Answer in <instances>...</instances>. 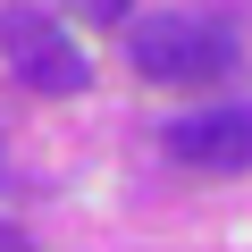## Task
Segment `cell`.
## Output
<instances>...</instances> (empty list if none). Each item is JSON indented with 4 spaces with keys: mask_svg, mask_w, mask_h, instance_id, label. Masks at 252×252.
<instances>
[{
    "mask_svg": "<svg viewBox=\"0 0 252 252\" xmlns=\"http://www.w3.org/2000/svg\"><path fill=\"white\" fill-rule=\"evenodd\" d=\"M126 59H135L152 84H210V76H227L244 59V42H235L227 17L177 9V17H143L135 34H126Z\"/></svg>",
    "mask_w": 252,
    "mask_h": 252,
    "instance_id": "obj_1",
    "label": "cell"
},
{
    "mask_svg": "<svg viewBox=\"0 0 252 252\" xmlns=\"http://www.w3.org/2000/svg\"><path fill=\"white\" fill-rule=\"evenodd\" d=\"M0 51H9V67H17L26 93H84V84H93V59L59 34L42 9H9V17H0Z\"/></svg>",
    "mask_w": 252,
    "mask_h": 252,
    "instance_id": "obj_2",
    "label": "cell"
},
{
    "mask_svg": "<svg viewBox=\"0 0 252 252\" xmlns=\"http://www.w3.org/2000/svg\"><path fill=\"white\" fill-rule=\"evenodd\" d=\"M168 152H177L185 168H219V177L252 168V109H202V118H177V126H168Z\"/></svg>",
    "mask_w": 252,
    "mask_h": 252,
    "instance_id": "obj_3",
    "label": "cell"
},
{
    "mask_svg": "<svg viewBox=\"0 0 252 252\" xmlns=\"http://www.w3.org/2000/svg\"><path fill=\"white\" fill-rule=\"evenodd\" d=\"M126 9H135V0H76V17H93V26H118Z\"/></svg>",
    "mask_w": 252,
    "mask_h": 252,
    "instance_id": "obj_4",
    "label": "cell"
},
{
    "mask_svg": "<svg viewBox=\"0 0 252 252\" xmlns=\"http://www.w3.org/2000/svg\"><path fill=\"white\" fill-rule=\"evenodd\" d=\"M0 252H34V235H26V227H9V219H0Z\"/></svg>",
    "mask_w": 252,
    "mask_h": 252,
    "instance_id": "obj_5",
    "label": "cell"
},
{
    "mask_svg": "<svg viewBox=\"0 0 252 252\" xmlns=\"http://www.w3.org/2000/svg\"><path fill=\"white\" fill-rule=\"evenodd\" d=\"M0 177H9V160H0Z\"/></svg>",
    "mask_w": 252,
    "mask_h": 252,
    "instance_id": "obj_6",
    "label": "cell"
}]
</instances>
